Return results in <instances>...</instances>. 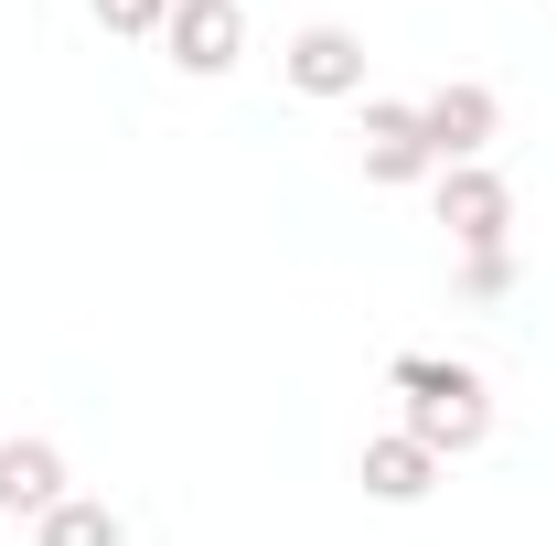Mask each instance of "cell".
<instances>
[{
  "instance_id": "3957f363",
  "label": "cell",
  "mask_w": 557,
  "mask_h": 546,
  "mask_svg": "<svg viewBox=\"0 0 557 546\" xmlns=\"http://www.w3.org/2000/svg\"><path fill=\"white\" fill-rule=\"evenodd\" d=\"M161 54H172L183 75H236V54H247V11H236V0H172Z\"/></svg>"
},
{
  "instance_id": "52a82bcc",
  "label": "cell",
  "mask_w": 557,
  "mask_h": 546,
  "mask_svg": "<svg viewBox=\"0 0 557 546\" xmlns=\"http://www.w3.org/2000/svg\"><path fill=\"white\" fill-rule=\"evenodd\" d=\"M65 493L75 482H65V450H54V439H0V514H33V525H44Z\"/></svg>"
},
{
  "instance_id": "8992f818",
  "label": "cell",
  "mask_w": 557,
  "mask_h": 546,
  "mask_svg": "<svg viewBox=\"0 0 557 546\" xmlns=\"http://www.w3.org/2000/svg\"><path fill=\"white\" fill-rule=\"evenodd\" d=\"M418 129H429L440 172H450V161H483V150H493L504 108H493V86H429V97H418Z\"/></svg>"
},
{
  "instance_id": "7a4b0ae2",
  "label": "cell",
  "mask_w": 557,
  "mask_h": 546,
  "mask_svg": "<svg viewBox=\"0 0 557 546\" xmlns=\"http://www.w3.org/2000/svg\"><path fill=\"white\" fill-rule=\"evenodd\" d=\"M440 225H450L461 258H472V247H504V225H515V183H504L493 161H450V172H440Z\"/></svg>"
},
{
  "instance_id": "9c48e42d",
  "label": "cell",
  "mask_w": 557,
  "mask_h": 546,
  "mask_svg": "<svg viewBox=\"0 0 557 546\" xmlns=\"http://www.w3.org/2000/svg\"><path fill=\"white\" fill-rule=\"evenodd\" d=\"M33 546H129V525H119V514H108L97 493H65V504H54V514L33 525Z\"/></svg>"
},
{
  "instance_id": "30bf717a",
  "label": "cell",
  "mask_w": 557,
  "mask_h": 546,
  "mask_svg": "<svg viewBox=\"0 0 557 546\" xmlns=\"http://www.w3.org/2000/svg\"><path fill=\"white\" fill-rule=\"evenodd\" d=\"M97 11V33H119V44H161V22H172V0H86Z\"/></svg>"
},
{
  "instance_id": "277c9868",
  "label": "cell",
  "mask_w": 557,
  "mask_h": 546,
  "mask_svg": "<svg viewBox=\"0 0 557 546\" xmlns=\"http://www.w3.org/2000/svg\"><path fill=\"white\" fill-rule=\"evenodd\" d=\"M440 172V150H429V129H418L408 97H364V183H386V194H408V183H429Z\"/></svg>"
},
{
  "instance_id": "5b68a950",
  "label": "cell",
  "mask_w": 557,
  "mask_h": 546,
  "mask_svg": "<svg viewBox=\"0 0 557 546\" xmlns=\"http://www.w3.org/2000/svg\"><path fill=\"white\" fill-rule=\"evenodd\" d=\"M278 75L300 97H364V33L354 22H300L289 54H278Z\"/></svg>"
},
{
  "instance_id": "6da1fadb",
  "label": "cell",
  "mask_w": 557,
  "mask_h": 546,
  "mask_svg": "<svg viewBox=\"0 0 557 546\" xmlns=\"http://www.w3.org/2000/svg\"><path fill=\"white\" fill-rule=\"evenodd\" d=\"M397 397H408V439H418V450H440V461H461V450H483V439H493V386L472 375V364L397 353Z\"/></svg>"
},
{
  "instance_id": "8fae6325",
  "label": "cell",
  "mask_w": 557,
  "mask_h": 546,
  "mask_svg": "<svg viewBox=\"0 0 557 546\" xmlns=\"http://www.w3.org/2000/svg\"><path fill=\"white\" fill-rule=\"evenodd\" d=\"M515 289V247H472L461 258V300H504Z\"/></svg>"
},
{
  "instance_id": "ba28073f",
  "label": "cell",
  "mask_w": 557,
  "mask_h": 546,
  "mask_svg": "<svg viewBox=\"0 0 557 546\" xmlns=\"http://www.w3.org/2000/svg\"><path fill=\"white\" fill-rule=\"evenodd\" d=\"M354 472H364L375 504H429V493H440V450H418L408 429H386V439H364V461H354Z\"/></svg>"
}]
</instances>
